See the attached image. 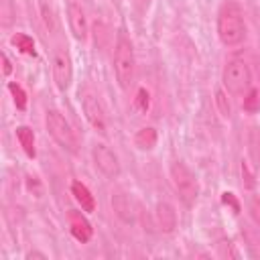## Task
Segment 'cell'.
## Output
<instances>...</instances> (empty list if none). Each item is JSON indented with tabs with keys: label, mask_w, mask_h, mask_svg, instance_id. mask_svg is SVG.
<instances>
[{
	"label": "cell",
	"mask_w": 260,
	"mask_h": 260,
	"mask_svg": "<svg viewBox=\"0 0 260 260\" xmlns=\"http://www.w3.org/2000/svg\"><path fill=\"white\" fill-rule=\"evenodd\" d=\"M217 37L225 47H236L246 39V22L242 10L234 2H225L217 14Z\"/></svg>",
	"instance_id": "1"
},
{
	"label": "cell",
	"mask_w": 260,
	"mask_h": 260,
	"mask_svg": "<svg viewBox=\"0 0 260 260\" xmlns=\"http://www.w3.org/2000/svg\"><path fill=\"white\" fill-rule=\"evenodd\" d=\"M134 71H136V59H134L132 41L124 32H118L116 49H114V73L122 89L130 87V83L134 81Z\"/></svg>",
	"instance_id": "2"
},
{
	"label": "cell",
	"mask_w": 260,
	"mask_h": 260,
	"mask_svg": "<svg viewBox=\"0 0 260 260\" xmlns=\"http://www.w3.org/2000/svg\"><path fill=\"white\" fill-rule=\"evenodd\" d=\"M221 81H223V87H225L228 93L246 95L250 91V85H252V71H250V67L244 59L234 57L225 63Z\"/></svg>",
	"instance_id": "3"
},
{
	"label": "cell",
	"mask_w": 260,
	"mask_h": 260,
	"mask_svg": "<svg viewBox=\"0 0 260 260\" xmlns=\"http://www.w3.org/2000/svg\"><path fill=\"white\" fill-rule=\"evenodd\" d=\"M169 173H171V183L177 195L181 197V201L187 205H193L199 195V183H197L195 173L181 160H173L169 167Z\"/></svg>",
	"instance_id": "4"
},
{
	"label": "cell",
	"mask_w": 260,
	"mask_h": 260,
	"mask_svg": "<svg viewBox=\"0 0 260 260\" xmlns=\"http://www.w3.org/2000/svg\"><path fill=\"white\" fill-rule=\"evenodd\" d=\"M45 124H47V130L49 134L55 138V142L59 146H63L65 150L69 152H77V136H75V130L71 128V124L57 112V110H49L47 116H45Z\"/></svg>",
	"instance_id": "5"
},
{
	"label": "cell",
	"mask_w": 260,
	"mask_h": 260,
	"mask_svg": "<svg viewBox=\"0 0 260 260\" xmlns=\"http://www.w3.org/2000/svg\"><path fill=\"white\" fill-rule=\"evenodd\" d=\"M91 156H93L98 171L102 175H106L108 179H116L120 175V160H118L116 152L112 148H108L106 144H95L91 148Z\"/></svg>",
	"instance_id": "6"
},
{
	"label": "cell",
	"mask_w": 260,
	"mask_h": 260,
	"mask_svg": "<svg viewBox=\"0 0 260 260\" xmlns=\"http://www.w3.org/2000/svg\"><path fill=\"white\" fill-rule=\"evenodd\" d=\"M81 106H83V114L87 118V122L91 124V128L100 134H106L108 130V120H106V114H104V108L102 104L98 102L95 95L91 93H85L83 100H81Z\"/></svg>",
	"instance_id": "7"
},
{
	"label": "cell",
	"mask_w": 260,
	"mask_h": 260,
	"mask_svg": "<svg viewBox=\"0 0 260 260\" xmlns=\"http://www.w3.org/2000/svg\"><path fill=\"white\" fill-rule=\"evenodd\" d=\"M53 79H55V85L61 89V91H67L69 85H71V79H73V65H71V59L65 51H59L55 57H53Z\"/></svg>",
	"instance_id": "8"
},
{
	"label": "cell",
	"mask_w": 260,
	"mask_h": 260,
	"mask_svg": "<svg viewBox=\"0 0 260 260\" xmlns=\"http://www.w3.org/2000/svg\"><path fill=\"white\" fill-rule=\"evenodd\" d=\"M67 20H69V28H71L73 37L77 41H85L87 39V18H85L83 8L77 2L67 4Z\"/></svg>",
	"instance_id": "9"
},
{
	"label": "cell",
	"mask_w": 260,
	"mask_h": 260,
	"mask_svg": "<svg viewBox=\"0 0 260 260\" xmlns=\"http://www.w3.org/2000/svg\"><path fill=\"white\" fill-rule=\"evenodd\" d=\"M112 207L116 211V215L124 221V223H134L136 221V205L132 201V197L128 193H122V191H116L112 195Z\"/></svg>",
	"instance_id": "10"
},
{
	"label": "cell",
	"mask_w": 260,
	"mask_h": 260,
	"mask_svg": "<svg viewBox=\"0 0 260 260\" xmlns=\"http://www.w3.org/2000/svg\"><path fill=\"white\" fill-rule=\"evenodd\" d=\"M67 217H69V230H71V236H73L77 242H81V244L89 242V238H91V234H93L89 221H87L79 211H75V209H71Z\"/></svg>",
	"instance_id": "11"
},
{
	"label": "cell",
	"mask_w": 260,
	"mask_h": 260,
	"mask_svg": "<svg viewBox=\"0 0 260 260\" xmlns=\"http://www.w3.org/2000/svg\"><path fill=\"white\" fill-rule=\"evenodd\" d=\"M154 215H156V223H158V228L162 232L169 234V232H173L177 228V213H175V209H173L171 203L160 201L156 205V209H154Z\"/></svg>",
	"instance_id": "12"
},
{
	"label": "cell",
	"mask_w": 260,
	"mask_h": 260,
	"mask_svg": "<svg viewBox=\"0 0 260 260\" xmlns=\"http://www.w3.org/2000/svg\"><path fill=\"white\" fill-rule=\"evenodd\" d=\"M71 195L75 197V201L81 205V211H93L95 209V199H93V195H91V191L83 185V183H79V181H73L71 183Z\"/></svg>",
	"instance_id": "13"
},
{
	"label": "cell",
	"mask_w": 260,
	"mask_h": 260,
	"mask_svg": "<svg viewBox=\"0 0 260 260\" xmlns=\"http://www.w3.org/2000/svg\"><path fill=\"white\" fill-rule=\"evenodd\" d=\"M156 140H158V134L152 126H144L134 134V144L140 150H152L156 146Z\"/></svg>",
	"instance_id": "14"
},
{
	"label": "cell",
	"mask_w": 260,
	"mask_h": 260,
	"mask_svg": "<svg viewBox=\"0 0 260 260\" xmlns=\"http://www.w3.org/2000/svg\"><path fill=\"white\" fill-rule=\"evenodd\" d=\"M16 138L22 146V150L26 152L28 158H35L37 156V148H35V132L28 128V126H18L16 128Z\"/></svg>",
	"instance_id": "15"
},
{
	"label": "cell",
	"mask_w": 260,
	"mask_h": 260,
	"mask_svg": "<svg viewBox=\"0 0 260 260\" xmlns=\"http://www.w3.org/2000/svg\"><path fill=\"white\" fill-rule=\"evenodd\" d=\"M12 45H14L20 53L35 57V41H32V37H28V35H24V32H16V35L12 37Z\"/></svg>",
	"instance_id": "16"
},
{
	"label": "cell",
	"mask_w": 260,
	"mask_h": 260,
	"mask_svg": "<svg viewBox=\"0 0 260 260\" xmlns=\"http://www.w3.org/2000/svg\"><path fill=\"white\" fill-rule=\"evenodd\" d=\"M8 89H10V93H12L14 106H16L18 110H24V108H26V93H24V89H22L18 83H8Z\"/></svg>",
	"instance_id": "17"
},
{
	"label": "cell",
	"mask_w": 260,
	"mask_h": 260,
	"mask_svg": "<svg viewBox=\"0 0 260 260\" xmlns=\"http://www.w3.org/2000/svg\"><path fill=\"white\" fill-rule=\"evenodd\" d=\"M148 106H150V95H148V91L144 87H140L138 93H136V100H134V108L138 112H146Z\"/></svg>",
	"instance_id": "18"
},
{
	"label": "cell",
	"mask_w": 260,
	"mask_h": 260,
	"mask_svg": "<svg viewBox=\"0 0 260 260\" xmlns=\"http://www.w3.org/2000/svg\"><path fill=\"white\" fill-rule=\"evenodd\" d=\"M260 106V98H258V91L256 89H250L248 95L244 98V110L246 112H256Z\"/></svg>",
	"instance_id": "19"
},
{
	"label": "cell",
	"mask_w": 260,
	"mask_h": 260,
	"mask_svg": "<svg viewBox=\"0 0 260 260\" xmlns=\"http://www.w3.org/2000/svg\"><path fill=\"white\" fill-rule=\"evenodd\" d=\"M43 20H45V26H47V30L49 32H55L57 30V20H55V14H53V10L51 8H47L45 4H43Z\"/></svg>",
	"instance_id": "20"
},
{
	"label": "cell",
	"mask_w": 260,
	"mask_h": 260,
	"mask_svg": "<svg viewBox=\"0 0 260 260\" xmlns=\"http://www.w3.org/2000/svg\"><path fill=\"white\" fill-rule=\"evenodd\" d=\"M215 102H217V108H219L221 116H223V118H230V114H232V108H230V104H228V98H225V93H223V91H217V93H215Z\"/></svg>",
	"instance_id": "21"
},
{
	"label": "cell",
	"mask_w": 260,
	"mask_h": 260,
	"mask_svg": "<svg viewBox=\"0 0 260 260\" xmlns=\"http://www.w3.org/2000/svg\"><path fill=\"white\" fill-rule=\"evenodd\" d=\"M250 215L254 219V223L260 228V199H250Z\"/></svg>",
	"instance_id": "22"
},
{
	"label": "cell",
	"mask_w": 260,
	"mask_h": 260,
	"mask_svg": "<svg viewBox=\"0 0 260 260\" xmlns=\"http://www.w3.org/2000/svg\"><path fill=\"white\" fill-rule=\"evenodd\" d=\"M217 248H219V256H230V258H238V252L232 248V242H221V244H217Z\"/></svg>",
	"instance_id": "23"
},
{
	"label": "cell",
	"mask_w": 260,
	"mask_h": 260,
	"mask_svg": "<svg viewBox=\"0 0 260 260\" xmlns=\"http://www.w3.org/2000/svg\"><path fill=\"white\" fill-rule=\"evenodd\" d=\"M221 201H223L225 205H232L234 211L240 213V203H238V199L234 197V193H223V195H221Z\"/></svg>",
	"instance_id": "24"
},
{
	"label": "cell",
	"mask_w": 260,
	"mask_h": 260,
	"mask_svg": "<svg viewBox=\"0 0 260 260\" xmlns=\"http://www.w3.org/2000/svg\"><path fill=\"white\" fill-rule=\"evenodd\" d=\"M2 4H4L2 6V16H4V26H6V24H10V0H4Z\"/></svg>",
	"instance_id": "25"
},
{
	"label": "cell",
	"mask_w": 260,
	"mask_h": 260,
	"mask_svg": "<svg viewBox=\"0 0 260 260\" xmlns=\"http://www.w3.org/2000/svg\"><path fill=\"white\" fill-rule=\"evenodd\" d=\"M242 175L246 177V187H254V181H252V175H250V171H248V167L242 162Z\"/></svg>",
	"instance_id": "26"
},
{
	"label": "cell",
	"mask_w": 260,
	"mask_h": 260,
	"mask_svg": "<svg viewBox=\"0 0 260 260\" xmlns=\"http://www.w3.org/2000/svg\"><path fill=\"white\" fill-rule=\"evenodd\" d=\"M2 65H4V75H10V71H12V65H10L8 57H6V53H2Z\"/></svg>",
	"instance_id": "27"
}]
</instances>
